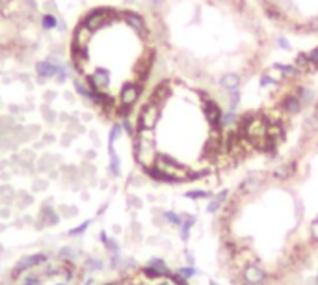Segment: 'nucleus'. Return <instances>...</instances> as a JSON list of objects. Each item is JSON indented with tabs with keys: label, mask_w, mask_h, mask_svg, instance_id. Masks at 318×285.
Instances as JSON below:
<instances>
[{
	"label": "nucleus",
	"mask_w": 318,
	"mask_h": 285,
	"mask_svg": "<svg viewBox=\"0 0 318 285\" xmlns=\"http://www.w3.org/2000/svg\"><path fill=\"white\" fill-rule=\"evenodd\" d=\"M157 140L153 131L147 129H138L134 134V157L138 160L140 166H143V170L155 164L157 160Z\"/></svg>",
	"instance_id": "f257e3e1"
},
{
	"label": "nucleus",
	"mask_w": 318,
	"mask_h": 285,
	"mask_svg": "<svg viewBox=\"0 0 318 285\" xmlns=\"http://www.w3.org/2000/svg\"><path fill=\"white\" fill-rule=\"evenodd\" d=\"M240 276H242L244 285H263L268 280L266 268L263 265L255 263V261H249L246 265L244 268L240 270Z\"/></svg>",
	"instance_id": "f03ea898"
},
{
	"label": "nucleus",
	"mask_w": 318,
	"mask_h": 285,
	"mask_svg": "<svg viewBox=\"0 0 318 285\" xmlns=\"http://www.w3.org/2000/svg\"><path fill=\"white\" fill-rule=\"evenodd\" d=\"M159 119H160V106L147 101L145 105L141 106V110H140L138 114V129L153 131L157 127V123H159Z\"/></svg>",
	"instance_id": "7ed1b4c3"
},
{
	"label": "nucleus",
	"mask_w": 318,
	"mask_h": 285,
	"mask_svg": "<svg viewBox=\"0 0 318 285\" xmlns=\"http://www.w3.org/2000/svg\"><path fill=\"white\" fill-rule=\"evenodd\" d=\"M49 261V255L47 253H30V255H22L21 259L15 263L13 266V276L17 274H22V272H30L34 268H37V266H41Z\"/></svg>",
	"instance_id": "20e7f679"
},
{
	"label": "nucleus",
	"mask_w": 318,
	"mask_h": 285,
	"mask_svg": "<svg viewBox=\"0 0 318 285\" xmlns=\"http://www.w3.org/2000/svg\"><path fill=\"white\" fill-rule=\"evenodd\" d=\"M203 114L207 117L209 125L214 129V133H222V114L223 110L220 108V105L214 101V99H209L203 103Z\"/></svg>",
	"instance_id": "39448f33"
},
{
	"label": "nucleus",
	"mask_w": 318,
	"mask_h": 285,
	"mask_svg": "<svg viewBox=\"0 0 318 285\" xmlns=\"http://www.w3.org/2000/svg\"><path fill=\"white\" fill-rule=\"evenodd\" d=\"M140 94H141V84L138 82H127L119 92V106H130L138 101Z\"/></svg>",
	"instance_id": "423d86ee"
},
{
	"label": "nucleus",
	"mask_w": 318,
	"mask_h": 285,
	"mask_svg": "<svg viewBox=\"0 0 318 285\" xmlns=\"http://www.w3.org/2000/svg\"><path fill=\"white\" fill-rule=\"evenodd\" d=\"M170 95H171L170 80H164V82H160V84L155 86V90H153V94H151V97H149V101L155 103V105H159L160 108H162L164 103L170 99Z\"/></svg>",
	"instance_id": "0eeeda50"
},
{
	"label": "nucleus",
	"mask_w": 318,
	"mask_h": 285,
	"mask_svg": "<svg viewBox=\"0 0 318 285\" xmlns=\"http://www.w3.org/2000/svg\"><path fill=\"white\" fill-rule=\"evenodd\" d=\"M279 108H281L285 114H288V116H296V114L301 112L303 105H301V101H300V97H298L296 94H288L281 99Z\"/></svg>",
	"instance_id": "6e6552de"
},
{
	"label": "nucleus",
	"mask_w": 318,
	"mask_h": 285,
	"mask_svg": "<svg viewBox=\"0 0 318 285\" xmlns=\"http://www.w3.org/2000/svg\"><path fill=\"white\" fill-rule=\"evenodd\" d=\"M263 183H265L263 175H259V173H249V175L240 183L238 192H240V194H251V192H257V190L263 187Z\"/></svg>",
	"instance_id": "1a4fd4ad"
},
{
	"label": "nucleus",
	"mask_w": 318,
	"mask_h": 285,
	"mask_svg": "<svg viewBox=\"0 0 318 285\" xmlns=\"http://www.w3.org/2000/svg\"><path fill=\"white\" fill-rule=\"evenodd\" d=\"M294 170H296L294 162H283V164H279V166L272 170V177L277 181H286L294 175Z\"/></svg>",
	"instance_id": "9d476101"
},
{
	"label": "nucleus",
	"mask_w": 318,
	"mask_h": 285,
	"mask_svg": "<svg viewBox=\"0 0 318 285\" xmlns=\"http://www.w3.org/2000/svg\"><path fill=\"white\" fill-rule=\"evenodd\" d=\"M229 200V190H222V192H218L214 198H211L209 201V205H207V212H211V214H216V212L222 211V207L227 203Z\"/></svg>",
	"instance_id": "9b49d317"
},
{
	"label": "nucleus",
	"mask_w": 318,
	"mask_h": 285,
	"mask_svg": "<svg viewBox=\"0 0 318 285\" xmlns=\"http://www.w3.org/2000/svg\"><path fill=\"white\" fill-rule=\"evenodd\" d=\"M195 224H197V216H195V214H188V212L182 214V224H180L179 231H180V239H182L184 243L190 239V231Z\"/></svg>",
	"instance_id": "f8f14e48"
},
{
	"label": "nucleus",
	"mask_w": 318,
	"mask_h": 285,
	"mask_svg": "<svg viewBox=\"0 0 318 285\" xmlns=\"http://www.w3.org/2000/svg\"><path fill=\"white\" fill-rule=\"evenodd\" d=\"M242 84V78H240V75L236 73H225L220 78V86H222L225 92H233V90H238Z\"/></svg>",
	"instance_id": "ddd939ff"
},
{
	"label": "nucleus",
	"mask_w": 318,
	"mask_h": 285,
	"mask_svg": "<svg viewBox=\"0 0 318 285\" xmlns=\"http://www.w3.org/2000/svg\"><path fill=\"white\" fill-rule=\"evenodd\" d=\"M274 69H277L283 75V78H298L301 71L298 69L294 63H274Z\"/></svg>",
	"instance_id": "4468645a"
},
{
	"label": "nucleus",
	"mask_w": 318,
	"mask_h": 285,
	"mask_svg": "<svg viewBox=\"0 0 318 285\" xmlns=\"http://www.w3.org/2000/svg\"><path fill=\"white\" fill-rule=\"evenodd\" d=\"M236 123H238V116L234 110H227L222 114V129L223 131H231V129H236Z\"/></svg>",
	"instance_id": "2eb2a0df"
},
{
	"label": "nucleus",
	"mask_w": 318,
	"mask_h": 285,
	"mask_svg": "<svg viewBox=\"0 0 318 285\" xmlns=\"http://www.w3.org/2000/svg\"><path fill=\"white\" fill-rule=\"evenodd\" d=\"M108 153H110V173L114 177H119L121 175V162H119V157L116 155L114 146H108Z\"/></svg>",
	"instance_id": "dca6fc26"
},
{
	"label": "nucleus",
	"mask_w": 318,
	"mask_h": 285,
	"mask_svg": "<svg viewBox=\"0 0 318 285\" xmlns=\"http://www.w3.org/2000/svg\"><path fill=\"white\" fill-rule=\"evenodd\" d=\"M296 95L300 97V101H301V105H303V106H309V105H313V103H315V92H313L311 88L300 86Z\"/></svg>",
	"instance_id": "f3484780"
},
{
	"label": "nucleus",
	"mask_w": 318,
	"mask_h": 285,
	"mask_svg": "<svg viewBox=\"0 0 318 285\" xmlns=\"http://www.w3.org/2000/svg\"><path fill=\"white\" fill-rule=\"evenodd\" d=\"M184 198H188L192 201H199V200H211L212 198V192L209 190H188V192H184Z\"/></svg>",
	"instance_id": "a211bd4d"
},
{
	"label": "nucleus",
	"mask_w": 318,
	"mask_h": 285,
	"mask_svg": "<svg viewBox=\"0 0 318 285\" xmlns=\"http://www.w3.org/2000/svg\"><path fill=\"white\" fill-rule=\"evenodd\" d=\"M162 218L170 226H175V228H180V224H182V214L175 211H162Z\"/></svg>",
	"instance_id": "6ab92c4d"
},
{
	"label": "nucleus",
	"mask_w": 318,
	"mask_h": 285,
	"mask_svg": "<svg viewBox=\"0 0 318 285\" xmlns=\"http://www.w3.org/2000/svg\"><path fill=\"white\" fill-rule=\"evenodd\" d=\"M177 274L182 276L184 280H192V278H195V276H199L201 272L195 268V266H190V265H184V266H180L179 270H177Z\"/></svg>",
	"instance_id": "aec40b11"
},
{
	"label": "nucleus",
	"mask_w": 318,
	"mask_h": 285,
	"mask_svg": "<svg viewBox=\"0 0 318 285\" xmlns=\"http://www.w3.org/2000/svg\"><path fill=\"white\" fill-rule=\"evenodd\" d=\"M103 259H99V257H88L86 259V268L89 270V272H99V270H103Z\"/></svg>",
	"instance_id": "412c9836"
},
{
	"label": "nucleus",
	"mask_w": 318,
	"mask_h": 285,
	"mask_svg": "<svg viewBox=\"0 0 318 285\" xmlns=\"http://www.w3.org/2000/svg\"><path fill=\"white\" fill-rule=\"evenodd\" d=\"M240 92L238 90H233V92H227V101H229V110H236L238 105H240Z\"/></svg>",
	"instance_id": "4be33fe9"
},
{
	"label": "nucleus",
	"mask_w": 318,
	"mask_h": 285,
	"mask_svg": "<svg viewBox=\"0 0 318 285\" xmlns=\"http://www.w3.org/2000/svg\"><path fill=\"white\" fill-rule=\"evenodd\" d=\"M89 226H91V220H86V222H82L80 226H76V228H71V229L67 231V235H69V237H80V235H82V233H84L86 229L89 228Z\"/></svg>",
	"instance_id": "5701e85b"
},
{
	"label": "nucleus",
	"mask_w": 318,
	"mask_h": 285,
	"mask_svg": "<svg viewBox=\"0 0 318 285\" xmlns=\"http://www.w3.org/2000/svg\"><path fill=\"white\" fill-rule=\"evenodd\" d=\"M121 131H123V127L116 123V125L110 129V136H108V146H114L116 144V140L121 136Z\"/></svg>",
	"instance_id": "b1692460"
},
{
	"label": "nucleus",
	"mask_w": 318,
	"mask_h": 285,
	"mask_svg": "<svg viewBox=\"0 0 318 285\" xmlns=\"http://www.w3.org/2000/svg\"><path fill=\"white\" fill-rule=\"evenodd\" d=\"M21 285H43V282L39 280V276H35V274H32V272H28V274L22 276Z\"/></svg>",
	"instance_id": "393cba45"
},
{
	"label": "nucleus",
	"mask_w": 318,
	"mask_h": 285,
	"mask_svg": "<svg viewBox=\"0 0 318 285\" xmlns=\"http://www.w3.org/2000/svg\"><path fill=\"white\" fill-rule=\"evenodd\" d=\"M105 248L108 250V253H119V243H117L116 239H112V237H108L105 243Z\"/></svg>",
	"instance_id": "a878e982"
},
{
	"label": "nucleus",
	"mask_w": 318,
	"mask_h": 285,
	"mask_svg": "<svg viewBox=\"0 0 318 285\" xmlns=\"http://www.w3.org/2000/svg\"><path fill=\"white\" fill-rule=\"evenodd\" d=\"M259 84L263 86V88H268V86H276L279 84V80L277 78H272L268 73H265L263 76H261V80H259Z\"/></svg>",
	"instance_id": "bb28decb"
},
{
	"label": "nucleus",
	"mask_w": 318,
	"mask_h": 285,
	"mask_svg": "<svg viewBox=\"0 0 318 285\" xmlns=\"http://www.w3.org/2000/svg\"><path fill=\"white\" fill-rule=\"evenodd\" d=\"M58 255H60L62 259H74V257H76V253H74L73 248H62V250L58 252Z\"/></svg>",
	"instance_id": "cd10ccee"
},
{
	"label": "nucleus",
	"mask_w": 318,
	"mask_h": 285,
	"mask_svg": "<svg viewBox=\"0 0 318 285\" xmlns=\"http://www.w3.org/2000/svg\"><path fill=\"white\" fill-rule=\"evenodd\" d=\"M276 43L283 49V51H290V41H288L286 38H277Z\"/></svg>",
	"instance_id": "c85d7f7f"
},
{
	"label": "nucleus",
	"mask_w": 318,
	"mask_h": 285,
	"mask_svg": "<svg viewBox=\"0 0 318 285\" xmlns=\"http://www.w3.org/2000/svg\"><path fill=\"white\" fill-rule=\"evenodd\" d=\"M184 259H186V265L195 266V257H194V253H192L190 250H186V252H184Z\"/></svg>",
	"instance_id": "c756f323"
},
{
	"label": "nucleus",
	"mask_w": 318,
	"mask_h": 285,
	"mask_svg": "<svg viewBox=\"0 0 318 285\" xmlns=\"http://www.w3.org/2000/svg\"><path fill=\"white\" fill-rule=\"evenodd\" d=\"M128 203L134 205V209H140V207H141V200H138L136 196H128Z\"/></svg>",
	"instance_id": "7c9ffc66"
},
{
	"label": "nucleus",
	"mask_w": 318,
	"mask_h": 285,
	"mask_svg": "<svg viewBox=\"0 0 318 285\" xmlns=\"http://www.w3.org/2000/svg\"><path fill=\"white\" fill-rule=\"evenodd\" d=\"M309 58H311V62L318 67V47H317V49H313V51L309 53Z\"/></svg>",
	"instance_id": "2f4dec72"
},
{
	"label": "nucleus",
	"mask_w": 318,
	"mask_h": 285,
	"mask_svg": "<svg viewBox=\"0 0 318 285\" xmlns=\"http://www.w3.org/2000/svg\"><path fill=\"white\" fill-rule=\"evenodd\" d=\"M311 233H313V237H315V241H318V218L313 224H311Z\"/></svg>",
	"instance_id": "473e14b6"
},
{
	"label": "nucleus",
	"mask_w": 318,
	"mask_h": 285,
	"mask_svg": "<svg viewBox=\"0 0 318 285\" xmlns=\"http://www.w3.org/2000/svg\"><path fill=\"white\" fill-rule=\"evenodd\" d=\"M93 282H95L93 278H86V280H84V284H82V285H93Z\"/></svg>",
	"instance_id": "72a5a7b5"
},
{
	"label": "nucleus",
	"mask_w": 318,
	"mask_h": 285,
	"mask_svg": "<svg viewBox=\"0 0 318 285\" xmlns=\"http://www.w3.org/2000/svg\"><path fill=\"white\" fill-rule=\"evenodd\" d=\"M151 2H153V4H162L164 0H151Z\"/></svg>",
	"instance_id": "f704fd0d"
},
{
	"label": "nucleus",
	"mask_w": 318,
	"mask_h": 285,
	"mask_svg": "<svg viewBox=\"0 0 318 285\" xmlns=\"http://www.w3.org/2000/svg\"><path fill=\"white\" fill-rule=\"evenodd\" d=\"M209 285H220V284H218V282H214V280H212V282H211V284H209Z\"/></svg>",
	"instance_id": "c9c22d12"
},
{
	"label": "nucleus",
	"mask_w": 318,
	"mask_h": 285,
	"mask_svg": "<svg viewBox=\"0 0 318 285\" xmlns=\"http://www.w3.org/2000/svg\"><path fill=\"white\" fill-rule=\"evenodd\" d=\"M317 284H318V272H317Z\"/></svg>",
	"instance_id": "e433bc0d"
},
{
	"label": "nucleus",
	"mask_w": 318,
	"mask_h": 285,
	"mask_svg": "<svg viewBox=\"0 0 318 285\" xmlns=\"http://www.w3.org/2000/svg\"><path fill=\"white\" fill-rule=\"evenodd\" d=\"M105 285H114V284H105Z\"/></svg>",
	"instance_id": "4c0bfd02"
}]
</instances>
